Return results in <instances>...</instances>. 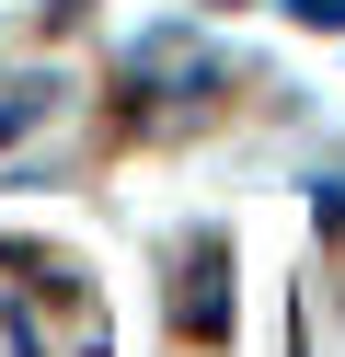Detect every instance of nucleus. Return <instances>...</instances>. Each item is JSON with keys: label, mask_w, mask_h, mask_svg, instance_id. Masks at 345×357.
I'll return each mask as SVG.
<instances>
[{"label": "nucleus", "mask_w": 345, "mask_h": 357, "mask_svg": "<svg viewBox=\"0 0 345 357\" xmlns=\"http://www.w3.org/2000/svg\"><path fill=\"white\" fill-rule=\"evenodd\" d=\"M288 12H299V24H334V35H345V0H288Z\"/></svg>", "instance_id": "1"}]
</instances>
